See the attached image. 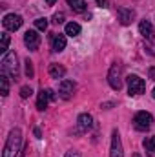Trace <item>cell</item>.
Returning <instances> with one entry per match:
<instances>
[{
  "mask_svg": "<svg viewBox=\"0 0 155 157\" xmlns=\"http://www.w3.org/2000/svg\"><path fill=\"white\" fill-rule=\"evenodd\" d=\"M20 146H22V132L18 128H13L7 135L6 144H4L2 157H17L20 154Z\"/></svg>",
  "mask_w": 155,
  "mask_h": 157,
  "instance_id": "6da1fadb",
  "label": "cell"
},
{
  "mask_svg": "<svg viewBox=\"0 0 155 157\" xmlns=\"http://www.w3.org/2000/svg\"><path fill=\"white\" fill-rule=\"evenodd\" d=\"M2 73L9 75L13 80H18V64H17V55L13 51L6 53V57L2 59Z\"/></svg>",
  "mask_w": 155,
  "mask_h": 157,
  "instance_id": "7a4b0ae2",
  "label": "cell"
},
{
  "mask_svg": "<svg viewBox=\"0 0 155 157\" xmlns=\"http://www.w3.org/2000/svg\"><path fill=\"white\" fill-rule=\"evenodd\" d=\"M126 82H128V91L131 97H137V95H142L144 90H146V82L139 75H128L126 77Z\"/></svg>",
  "mask_w": 155,
  "mask_h": 157,
  "instance_id": "3957f363",
  "label": "cell"
},
{
  "mask_svg": "<svg viewBox=\"0 0 155 157\" xmlns=\"http://www.w3.org/2000/svg\"><path fill=\"white\" fill-rule=\"evenodd\" d=\"M152 122H153V117H152V113H148V112H139V113H135V117H133V126H135V130H139V132L150 130V128H152Z\"/></svg>",
  "mask_w": 155,
  "mask_h": 157,
  "instance_id": "277c9868",
  "label": "cell"
},
{
  "mask_svg": "<svg viewBox=\"0 0 155 157\" xmlns=\"http://www.w3.org/2000/svg\"><path fill=\"white\" fill-rule=\"evenodd\" d=\"M108 82H110V86L113 88V90H120L122 88V66L120 64H112V68H110V73H108Z\"/></svg>",
  "mask_w": 155,
  "mask_h": 157,
  "instance_id": "5b68a950",
  "label": "cell"
},
{
  "mask_svg": "<svg viewBox=\"0 0 155 157\" xmlns=\"http://www.w3.org/2000/svg\"><path fill=\"white\" fill-rule=\"evenodd\" d=\"M75 90H77V84H75L73 80H70V78H64V80H60V84H59V95H60L64 101H70V99L75 95Z\"/></svg>",
  "mask_w": 155,
  "mask_h": 157,
  "instance_id": "8992f818",
  "label": "cell"
},
{
  "mask_svg": "<svg viewBox=\"0 0 155 157\" xmlns=\"http://www.w3.org/2000/svg\"><path fill=\"white\" fill-rule=\"evenodd\" d=\"M22 22H24L22 17H20V15H15V13L6 15L4 20H2V24H4V28H6L7 31H17V29H20Z\"/></svg>",
  "mask_w": 155,
  "mask_h": 157,
  "instance_id": "52a82bcc",
  "label": "cell"
},
{
  "mask_svg": "<svg viewBox=\"0 0 155 157\" xmlns=\"http://www.w3.org/2000/svg\"><path fill=\"white\" fill-rule=\"evenodd\" d=\"M110 157H124L122 143H120V135H119L117 130L112 132V150H110Z\"/></svg>",
  "mask_w": 155,
  "mask_h": 157,
  "instance_id": "ba28073f",
  "label": "cell"
},
{
  "mask_svg": "<svg viewBox=\"0 0 155 157\" xmlns=\"http://www.w3.org/2000/svg\"><path fill=\"white\" fill-rule=\"evenodd\" d=\"M55 99V93L51 91V90H40L39 91V97H37V108H39L40 112H44L46 108H47V102L49 101H53Z\"/></svg>",
  "mask_w": 155,
  "mask_h": 157,
  "instance_id": "9c48e42d",
  "label": "cell"
},
{
  "mask_svg": "<svg viewBox=\"0 0 155 157\" xmlns=\"http://www.w3.org/2000/svg\"><path fill=\"white\" fill-rule=\"evenodd\" d=\"M24 44L28 46V49L35 51V49L40 46V35L35 31V29H28L26 35H24Z\"/></svg>",
  "mask_w": 155,
  "mask_h": 157,
  "instance_id": "30bf717a",
  "label": "cell"
},
{
  "mask_svg": "<svg viewBox=\"0 0 155 157\" xmlns=\"http://www.w3.org/2000/svg\"><path fill=\"white\" fill-rule=\"evenodd\" d=\"M117 15H119V22L122 26L131 24L133 18H135V11L133 9H128V7H117Z\"/></svg>",
  "mask_w": 155,
  "mask_h": 157,
  "instance_id": "8fae6325",
  "label": "cell"
},
{
  "mask_svg": "<svg viewBox=\"0 0 155 157\" xmlns=\"http://www.w3.org/2000/svg\"><path fill=\"white\" fill-rule=\"evenodd\" d=\"M64 48H66V35H62V33H53V35H51V49H53L55 53H60Z\"/></svg>",
  "mask_w": 155,
  "mask_h": 157,
  "instance_id": "7c38bea8",
  "label": "cell"
},
{
  "mask_svg": "<svg viewBox=\"0 0 155 157\" xmlns=\"http://www.w3.org/2000/svg\"><path fill=\"white\" fill-rule=\"evenodd\" d=\"M77 124H78V130L80 132H88L93 126V117L89 113H80L77 119Z\"/></svg>",
  "mask_w": 155,
  "mask_h": 157,
  "instance_id": "4fadbf2b",
  "label": "cell"
},
{
  "mask_svg": "<svg viewBox=\"0 0 155 157\" xmlns=\"http://www.w3.org/2000/svg\"><path fill=\"white\" fill-rule=\"evenodd\" d=\"M139 31H141V35H142L144 39L153 40V28H152V24H150L148 20H141V24H139Z\"/></svg>",
  "mask_w": 155,
  "mask_h": 157,
  "instance_id": "5bb4252c",
  "label": "cell"
},
{
  "mask_svg": "<svg viewBox=\"0 0 155 157\" xmlns=\"http://www.w3.org/2000/svg\"><path fill=\"white\" fill-rule=\"evenodd\" d=\"M49 75H51V78H64V75H66V68L53 62V64H49Z\"/></svg>",
  "mask_w": 155,
  "mask_h": 157,
  "instance_id": "9a60e30c",
  "label": "cell"
},
{
  "mask_svg": "<svg viewBox=\"0 0 155 157\" xmlns=\"http://www.w3.org/2000/svg\"><path fill=\"white\" fill-rule=\"evenodd\" d=\"M0 93H2V97L9 95V77L6 73L0 75Z\"/></svg>",
  "mask_w": 155,
  "mask_h": 157,
  "instance_id": "2e32d148",
  "label": "cell"
},
{
  "mask_svg": "<svg viewBox=\"0 0 155 157\" xmlns=\"http://www.w3.org/2000/svg\"><path fill=\"white\" fill-rule=\"evenodd\" d=\"M68 6H70L75 13H84V11H86V2H84V0H68Z\"/></svg>",
  "mask_w": 155,
  "mask_h": 157,
  "instance_id": "e0dca14e",
  "label": "cell"
},
{
  "mask_svg": "<svg viewBox=\"0 0 155 157\" xmlns=\"http://www.w3.org/2000/svg\"><path fill=\"white\" fill-rule=\"evenodd\" d=\"M66 35L68 37H77V35H80V26H78L77 22L66 24Z\"/></svg>",
  "mask_w": 155,
  "mask_h": 157,
  "instance_id": "ac0fdd59",
  "label": "cell"
},
{
  "mask_svg": "<svg viewBox=\"0 0 155 157\" xmlns=\"http://www.w3.org/2000/svg\"><path fill=\"white\" fill-rule=\"evenodd\" d=\"M142 144H144L146 152H148L150 155H153V154H155V137H146Z\"/></svg>",
  "mask_w": 155,
  "mask_h": 157,
  "instance_id": "d6986e66",
  "label": "cell"
},
{
  "mask_svg": "<svg viewBox=\"0 0 155 157\" xmlns=\"http://www.w3.org/2000/svg\"><path fill=\"white\" fill-rule=\"evenodd\" d=\"M7 48H9V35H7V33H2V42H0V51H2V53H6V51H7Z\"/></svg>",
  "mask_w": 155,
  "mask_h": 157,
  "instance_id": "ffe728a7",
  "label": "cell"
},
{
  "mask_svg": "<svg viewBox=\"0 0 155 157\" xmlns=\"http://www.w3.org/2000/svg\"><path fill=\"white\" fill-rule=\"evenodd\" d=\"M35 28L39 31H46L47 29V18H37L35 20Z\"/></svg>",
  "mask_w": 155,
  "mask_h": 157,
  "instance_id": "44dd1931",
  "label": "cell"
},
{
  "mask_svg": "<svg viewBox=\"0 0 155 157\" xmlns=\"http://www.w3.org/2000/svg\"><path fill=\"white\" fill-rule=\"evenodd\" d=\"M26 75H28V78H33V75H35V70H33V62L29 60V59H26Z\"/></svg>",
  "mask_w": 155,
  "mask_h": 157,
  "instance_id": "7402d4cb",
  "label": "cell"
},
{
  "mask_svg": "<svg viewBox=\"0 0 155 157\" xmlns=\"http://www.w3.org/2000/svg\"><path fill=\"white\" fill-rule=\"evenodd\" d=\"M31 93H33V91H31V88H29V86H22V88H20V97H22V99L31 97Z\"/></svg>",
  "mask_w": 155,
  "mask_h": 157,
  "instance_id": "603a6c76",
  "label": "cell"
},
{
  "mask_svg": "<svg viewBox=\"0 0 155 157\" xmlns=\"http://www.w3.org/2000/svg\"><path fill=\"white\" fill-rule=\"evenodd\" d=\"M53 22L55 24H62L64 22V13H55L53 15Z\"/></svg>",
  "mask_w": 155,
  "mask_h": 157,
  "instance_id": "cb8c5ba5",
  "label": "cell"
},
{
  "mask_svg": "<svg viewBox=\"0 0 155 157\" xmlns=\"http://www.w3.org/2000/svg\"><path fill=\"white\" fill-rule=\"evenodd\" d=\"M64 157H80V154H78L77 150H68Z\"/></svg>",
  "mask_w": 155,
  "mask_h": 157,
  "instance_id": "d4e9b609",
  "label": "cell"
},
{
  "mask_svg": "<svg viewBox=\"0 0 155 157\" xmlns=\"http://www.w3.org/2000/svg\"><path fill=\"white\" fill-rule=\"evenodd\" d=\"M97 6L99 7H108V0H97Z\"/></svg>",
  "mask_w": 155,
  "mask_h": 157,
  "instance_id": "484cf974",
  "label": "cell"
},
{
  "mask_svg": "<svg viewBox=\"0 0 155 157\" xmlns=\"http://www.w3.org/2000/svg\"><path fill=\"white\" fill-rule=\"evenodd\" d=\"M148 75H150L152 80H155V68H150V70H148Z\"/></svg>",
  "mask_w": 155,
  "mask_h": 157,
  "instance_id": "4316f807",
  "label": "cell"
},
{
  "mask_svg": "<svg viewBox=\"0 0 155 157\" xmlns=\"http://www.w3.org/2000/svg\"><path fill=\"white\" fill-rule=\"evenodd\" d=\"M55 2H57V0H46V4H47V6H53Z\"/></svg>",
  "mask_w": 155,
  "mask_h": 157,
  "instance_id": "83f0119b",
  "label": "cell"
},
{
  "mask_svg": "<svg viewBox=\"0 0 155 157\" xmlns=\"http://www.w3.org/2000/svg\"><path fill=\"white\" fill-rule=\"evenodd\" d=\"M133 157H141V155H139V154H133Z\"/></svg>",
  "mask_w": 155,
  "mask_h": 157,
  "instance_id": "f1b7e54d",
  "label": "cell"
},
{
  "mask_svg": "<svg viewBox=\"0 0 155 157\" xmlns=\"http://www.w3.org/2000/svg\"><path fill=\"white\" fill-rule=\"evenodd\" d=\"M153 99H155V90H153Z\"/></svg>",
  "mask_w": 155,
  "mask_h": 157,
  "instance_id": "f546056e",
  "label": "cell"
}]
</instances>
